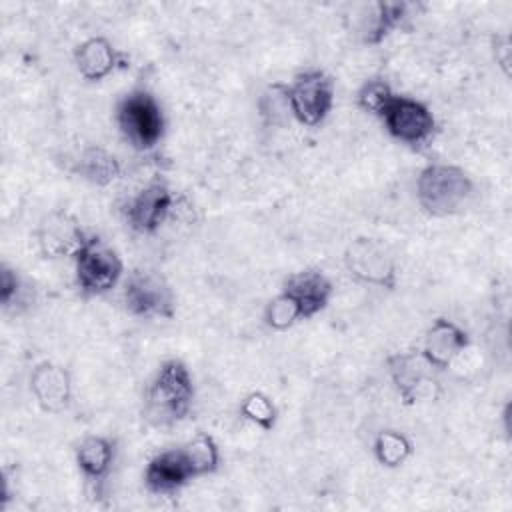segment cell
<instances>
[{
    "instance_id": "1",
    "label": "cell",
    "mask_w": 512,
    "mask_h": 512,
    "mask_svg": "<svg viewBox=\"0 0 512 512\" xmlns=\"http://www.w3.org/2000/svg\"><path fill=\"white\" fill-rule=\"evenodd\" d=\"M194 396V378L186 362L168 358L158 366L146 388L144 414L154 426H174L188 418Z\"/></svg>"
},
{
    "instance_id": "2",
    "label": "cell",
    "mask_w": 512,
    "mask_h": 512,
    "mask_svg": "<svg viewBox=\"0 0 512 512\" xmlns=\"http://www.w3.org/2000/svg\"><path fill=\"white\" fill-rule=\"evenodd\" d=\"M474 194L472 176L456 164H426L416 178V200L432 218L456 216L466 210Z\"/></svg>"
},
{
    "instance_id": "3",
    "label": "cell",
    "mask_w": 512,
    "mask_h": 512,
    "mask_svg": "<svg viewBox=\"0 0 512 512\" xmlns=\"http://www.w3.org/2000/svg\"><path fill=\"white\" fill-rule=\"evenodd\" d=\"M116 126L138 152L154 150L166 134V116L158 98L146 88L128 90L116 104Z\"/></svg>"
},
{
    "instance_id": "4",
    "label": "cell",
    "mask_w": 512,
    "mask_h": 512,
    "mask_svg": "<svg viewBox=\"0 0 512 512\" xmlns=\"http://www.w3.org/2000/svg\"><path fill=\"white\" fill-rule=\"evenodd\" d=\"M74 282L84 298H94L114 290L124 276L120 254L100 236L90 234L72 258Z\"/></svg>"
},
{
    "instance_id": "5",
    "label": "cell",
    "mask_w": 512,
    "mask_h": 512,
    "mask_svg": "<svg viewBox=\"0 0 512 512\" xmlns=\"http://www.w3.org/2000/svg\"><path fill=\"white\" fill-rule=\"evenodd\" d=\"M336 100V86L332 76L324 70L312 68L296 74L290 84H286V102L290 116L306 126H320L332 112Z\"/></svg>"
},
{
    "instance_id": "6",
    "label": "cell",
    "mask_w": 512,
    "mask_h": 512,
    "mask_svg": "<svg viewBox=\"0 0 512 512\" xmlns=\"http://www.w3.org/2000/svg\"><path fill=\"white\" fill-rule=\"evenodd\" d=\"M124 308L134 318H164L176 314V294L166 276L152 268H136L122 288Z\"/></svg>"
},
{
    "instance_id": "7",
    "label": "cell",
    "mask_w": 512,
    "mask_h": 512,
    "mask_svg": "<svg viewBox=\"0 0 512 512\" xmlns=\"http://www.w3.org/2000/svg\"><path fill=\"white\" fill-rule=\"evenodd\" d=\"M380 120L390 138L412 150L428 146L436 134V118L428 104L406 94L396 92Z\"/></svg>"
},
{
    "instance_id": "8",
    "label": "cell",
    "mask_w": 512,
    "mask_h": 512,
    "mask_svg": "<svg viewBox=\"0 0 512 512\" xmlns=\"http://www.w3.org/2000/svg\"><path fill=\"white\" fill-rule=\"evenodd\" d=\"M348 274L368 286L394 290L398 284V264L392 250L378 238L358 236L344 252Z\"/></svg>"
},
{
    "instance_id": "9",
    "label": "cell",
    "mask_w": 512,
    "mask_h": 512,
    "mask_svg": "<svg viewBox=\"0 0 512 512\" xmlns=\"http://www.w3.org/2000/svg\"><path fill=\"white\" fill-rule=\"evenodd\" d=\"M388 378L404 406H416L434 398L438 388V370L422 356L420 350H400L386 356Z\"/></svg>"
},
{
    "instance_id": "10",
    "label": "cell",
    "mask_w": 512,
    "mask_h": 512,
    "mask_svg": "<svg viewBox=\"0 0 512 512\" xmlns=\"http://www.w3.org/2000/svg\"><path fill=\"white\" fill-rule=\"evenodd\" d=\"M174 208V192L162 178L150 180L124 206V218L130 230L142 236L156 234Z\"/></svg>"
},
{
    "instance_id": "11",
    "label": "cell",
    "mask_w": 512,
    "mask_h": 512,
    "mask_svg": "<svg viewBox=\"0 0 512 512\" xmlns=\"http://www.w3.org/2000/svg\"><path fill=\"white\" fill-rule=\"evenodd\" d=\"M88 236L90 234L82 228L78 218L66 210L48 212L36 228L38 250L48 260H72L76 252L84 246Z\"/></svg>"
},
{
    "instance_id": "12",
    "label": "cell",
    "mask_w": 512,
    "mask_h": 512,
    "mask_svg": "<svg viewBox=\"0 0 512 512\" xmlns=\"http://www.w3.org/2000/svg\"><path fill=\"white\" fill-rule=\"evenodd\" d=\"M28 386L38 408L48 414H60L72 404V374L58 362H38L30 372Z\"/></svg>"
},
{
    "instance_id": "13",
    "label": "cell",
    "mask_w": 512,
    "mask_h": 512,
    "mask_svg": "<svg viewBox=\"0 0 512 512\" xmlns=\"http://www.w3.org/2000/svg\"><path fill=\"white\" fill-rule=\"evenodd\" d=\"M142 478L146 490L156 496H172L196 480L182 452V446L166 448L150 456Z\"/></svg>"
},
{
    "instance_id": "14",
    "label": "cell",
    "mask_w": 512,
    "mask_h": 512,
    "mask_svg": "<svg viewBox=\"0 0 512 512\" xmlns=\"http://www.w3.org/2000/svg\"><path fill=\"white\" fill-rule=\"evenodd\" d=\"M470 346V334L458 322L438 316L424 332L422 356L436 368L438 372L450 368L460 354Z\"/></svg>"
},
{
    "instance_id": "15",
    "label": "cell",
    "mask_w": 512,
    "mask_h": 512,
    "mask_svg": "<svg viewBox=\"0 0 512 512\" xmlns=\"http://www.w3.org/2000/svg\"><path fill=\"white\" fill-rule=\"evenodd\" d=\"M282 290L298 302L304 320H310L316 314L324 312L334 296L332 280L318 268H306L290 274L284 280Z\"/></svg>"
},
{
    "instance_id": "16",
    "label": "cell",
    "mask_w": 512,
    "mask_h": 512,
    "mask_svg": "<svg viewBox=\"0 0 512 512\" xmlns=\"http://www.w3.org/2000/svg\"><path fill=\"white\" fill-rule=\"evenodd\" d=\"M116 456H118L116 440L104 434L84 436L74 450V460L82 478L96 488L104 484L106 478L110 476Z\"/></svg>"
},
{
    "instance_id": "17",
    "label": "cell",
    "mask_w": 512,
    "mask_h": 512,
    "mask_svg": "<svg viewBox=\"0 0 512 512\" xmlns=\"http://www.w3.org/2000/svg\"><path fill=\"white\" fill-rule=\"evenodd\" d=\"M74 66L88 82L108 78L124 64V54L104 36H90L74 48Z\"/></svg>"
},
{
    "instance_id": "18",
    "label": "cell",
    "mask_w": 512,
    "mask_h": 512,
    "mask_svg": "<svg viewBox=\"0 0 512 512\" xmlns=\"http://www.w3.org/2000/svg\"><path fill=\"white\" fill-rule=\"evenodd\" d=\"M416 4L412 2H376L372 6V16L362 24V42L376 46L384 42L392 32L402 30L410 16H414Z\"/></svg>"
},
{
    "instance_id": "19",
    "label": "cell",
    "mask_w": 512,
    "mask_h": 512,
    "mask_svg": "<svg viewBox=\"0 0 512 512\" xmlns=\"http://www.w3.org/2000/svg\"><path fill=\"white\" fill-rule=\"evenodd\" d=\"M74 172L88 184L104 188L110 186L112 182L118 180L122 166L120 160L106 150L104 146L98 144H88L80 150L76 164H74Z\"/></svg>"
},
{
    "instance_id": "20",
    "label": "cell",
    "mask_w": 512,
    "mask_h": 512,
    "mask_svg": "<svg viewBox=\"0 0 512 512\" xmlns=\"http://www.w3.org/2000/svg\"><path fill=\"white\" fill-rule=\"evenodd\" d=\"M372 452L380 466L394 470V468L404 466L412 458L414 444L404 432L394 430V428H384L376 434Z\"/></svg>"
},
{
    "instance_id": "21",
    "label": "cell",
    "mask_w": 512,
    "mask_h": 512,
    "mask_svg": "<svg viewBox=\"0 0 512 512\" xmlns=\"http://www.w3.org/2000/svg\"><path fill=\"white\" fill-rule=\"evenodd\" d=\"M182 452L188 460V466H190L194 478L210 476V474L218 472V468L222 464L220 448H218L216 440L208 434H198L192 440H188L186 444H182Z\"/></svg>"
},
{
    "instance_id": "22",
    "label": "cell",
    "mask_w": 512,
    "mask_h": 512,
    "mask_svg": "<svg viewBox=\"0 0 512 512\" xmlns=\"http://www.w3.org/2000/svg\"><path fill=\"white\" fill-rule=\"evenodd\" d=\"M240 416L254 424L256 428H260L262 432H272L278 424V406L276 402L260 390H254L250 394H246L240 402Z\"/></svg>"
},
{
    "instance_id": "23",
    "label": "cell",
    "mask_w": 512,
    "mask_h": 512,
    "mask_svg": "<svg viewBox=\"0 0 512 512\" xmlns=\"http://www.w3.org/2000/svg\"><path fill=\"white\" fill-rule=\"evenodd\" d=\"M304 320L298 302L284 290H280L264 308V324L274 332H284Z\"/></svg>"
},
{
    "instance_id": "24",
    "label": "cell",
    "mask_w": 512,
    "mask_h": 512,
    "mask_svg": "<svg viewBox=\"0 0 512 512\" xmlns=\"http://www.w3.org/2000/svg\"><path fill=\"white\" fill-rule=\"evenodd\" d=\"M30 302V286L22 278V274L8 266L6 262L0 266V304L6 312H20Z\"/></svg>"
},
{
    "instance_id": "25",
    "label": "cell",
    "mask_w": 512,
    "mask_h": 512,
    "mask_svg": "<svg viewBox=\"0 0 512 512\" xmlns=\"http://www.w3.org/2000/svg\"><path fill=\"white\" fill-rule=\"evenodd\" d=\"M394 94L396 92L392 90L388 80L378 78V76L376 78H368L356 90V106L362 112L380 118V114L384 112V108L388 106V102L392 100Z\"/></svg>"
},
{
    "instance_id": "26",
    "label": "cell",
    "mask_w": 512,
    "mask_h": 512,
    "mask_svg": "<svg viewBox=\"0 0 512 512\" xmlns=\"http://www.w3.org/2000/svg\"><path fill=\"white\" fill-rule=\"evenodd\" d=\"M492 52H494L496 64H498V66L504 70V74L508 76V74H510V56H512L510 38H508L506 34L496 36V38H494V44H492Z\"/></svg>"
}]
</instances>
